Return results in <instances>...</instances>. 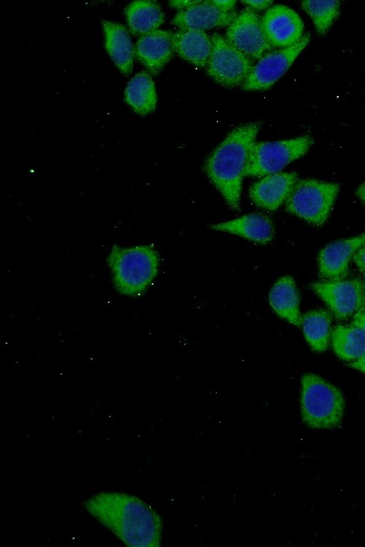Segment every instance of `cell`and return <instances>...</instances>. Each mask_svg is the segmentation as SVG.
<instances>
[{"instance_id": "1", "label": "cell", "mask_w": 365, "mask_h": 547, "mask_svg": "<svg viewBox=\"0 0 365 547\" xmlns=\"http://www.w3.org/2000/svg\"><path fill=\"white\" fill-rule=\"evenodd\" d=\"M85 510L130 547H157L162 538L159 514L140 498L120 491L96 493L83 503Z\"/></svg>"}, {"instance_id": "2", "label": "cell", "mask_w": 365, "mask_h": 547, "mask_svg": "<svg viewBox=\"0 0 365 547\" xmlns=\"http://www.w3.org/2000/svg\"><path fill=\"white\" fill-rule=\"evenodd\" d=\"M261 125L255 121L234 128L205 163L207 177L233 210L240 208L244 170Z\"/></svg>"}, {"instance_id": "3", "label": "cell", "mask_w": 365, "mask_h": 547, "mask_svg": "<svg viewBox=\"0 0 365 547\" xmlns=\"http://www.w3.org/2000/svg\"><path fill=\"white\" fill-rule=\"evenodd\" d=\"M116 289L122 294L137 296L155 278L159 265L158 252L150 246H114L108 258Z\"/></svg>"}, {"instance_id": "4", "label": "cell", "mask_w": 365, "mask_h": 547, "mask_svg": "<svg viewBox=\"0 0 365 547\" xmlns=\"http://www.w3.org/2000/svg\"><path fill=\"white\" fill-rule=\"evenodd\" d=\"M301 414L304 424L314 429H333L342 420L345 402L341 390L313 373L301 379Z\"/></svg>"}, {"instance_id": "5", "label": "cell", "mask_w": 365, "mask_h": 547, "mask_svg": "<svg viewBox=\"0 0 365 547\" xmlns=\"http://www.w3.org/2000/svg\"><path fill=\"white\" fill-rule=\"evenodd\" d=\"M339 184L314 179L297 180L286 200L287 210L315 226L327 220Z\"/></svg>"}, {"instance_id": "6", "label": "cell", "mask_w": 365, "mask_h": 547, "mask_svg": "<svg viewBox=\"0 0 365 547\" xmlns=\"http://www.w3.org/2000/svg\"><path fill=\"white\" fill-rule=\"evenodd\" d=\"M309 135L292 139L255 142L243 176L262 177L278 173L292 161L301 157L313 145Z\"/></svg>"}, {"instance_id": "7", "label": "cell", "mask_w": 365, "mask_h": 547, "mask_svg": "<svg viewBox=\"0 0 365 547\" xmlns=\"http://www.w3.org/2000/svg\"><path fill=\"white\" fill-rule=\"evenodd\" d=\"M210 38L212 51L206 65L207 74L224 87L242 86L255 66L253 60L219 33H214Z\"/></svg>"}, {"instance_id": "8", "label": "cell", "mask_w": 365, "mask_h": 547, "mask_svg": "<svg viewBox=\"0 0 365 547\" xmlns=\"http://www.w3.org/2000/svg\"><path fill=\"white\" fill-rule=\"evenodd\" d=\"M309 41L310 34L307 33L294 45L272 51L264 56L253 66L241 88L245 91L270 88L284 75Z\"/></svg>"}, {"instance_id": "9", "label": "cell", "mask_w": 365, "mask_h": 547, "mask_svg": "<svg viewBox=\"0 0 365 547\" xmlns=\"http://www.w3.org/2000/svg\"><path fill=\"white\" fill-rule=\"evenodd\" d=\"M310 287L339 320L365 308V286L359 279L322 281L312 283Z\"/></svg>"}, {"instance_id": "10", "label": "cell", "mask_w": 365, "mask_h": 547, "mask_svg": "<svg viewBox=\"0 0 365 547\" xmlns=\"http://www.w3.org/2000/svg\"><path fill=\"white\" fill-rule=\"evenodd\" d=\"M225 39L252 60H259L274 49L266 37L259 15L247 6L229 25Z\"/></svg>"}, {"instance_id": "11", "label": "cell", "mask_w": 365, "mask_h": 547, "mask_svg": "<svg viewBox=\"0 0 365 547\" xmlns=\"http://www.w3.org/2000/svg\"><path fill=\"white\" fill-rule=\"evenodd\" d=\"M263 30L269 43L284 48L294 45L303 36L304 24L298 14L282 4L269 8L261 18Z\"/></svg>"}, {"instance_id": "12", "label": "cell", "mask_w": 365, "mask_h": 547, "mask_svg": "<svg viewBox=\"0 0 365 547\" xmlns=\"http://www.w3.org/2000/svg\"><path fill=\"white\" fill-rule=\"evenodd\" d=\"M364 246H365V232L327 244L318 255L320 278L324 281L345 279L349 274V264L351 258Z\"/></svg>"}, {"instance_id": "13", "label": "cell", "mask_w": 365, "mask_h": 547, "mask_svg": "<svg viewBox=\"0 0 365 547\" xmlns=\"http://www.w3.org/2000/svg\"><path fill=\"white\" fill-rule=\"evenodd\" d=\"M238 14L226 11L213 1H197L186 9L179 10L171 24L180 28L207 30L230 25Z\"/></svg>"}, {"instance_id": "14", "label": "cell", "mask_w": 365, "mask_h": 547, "mask_svg": "<svg viewBox=\"0 0 365 547\" xmlns=\"http://www.w3.org/2000/svg\"><path fill=\"white\" fill-rule=\"evenodd\" d=\"M297 180V174L294 172L267 175L250 187V197L258 207L276 210L287 200Z\"/></svg>"}, {"instance_id": "15", "label": "cell", "mask_w": 365, "mask_h": 547, "mask_svg": "<svg viewBox=\"0 0 365 547\" xmlns=\"http://www.w3.org/2000/svg\"><path fill=\"white\" fill-rule=\"evenodd\" d=\"M173 36L170 31L155 30L139 38L136 56L151 73H159L171 58L174 52Z\"/></svg>"}, {"instance_id": "16", "label": "cell", "mask_w": 365, "mask_h": 547, "mask_svg": "<svg viewBox=\"0 0 365 547\" xmlns=\"http://www.w3.org/2000/svg\"><path fill=\"white\" fill-rule=\"evenodd\" d=\"M173 49L177 54L188 63L205 67L212 51L210 37L201 30L180 28L173 33Z\"/></svg>"}, {"instance_id": "17", "label": "cell", "mask_w": 365, "mask_h": 547, "mask_svg": "<svg viewBox=\"0 0 365 547\" xmlns=\"http://www.w3.org/2000/svg\"><path fill=\"white\" fill-rule=\"evenodd\" d=\"M211 227L263 244L272 241L274 233L272 220L261 213L246 214L229 222L212 224Z\"/></svg>"}, {"instance_id": "18", "label": "cell", "mask_w": 365, "mask_h": 547, "mask_svg": "<svg viewBox=\"0 0 365 547\" xmlns=\"http://www.w3.org/2000/svg\"><path fill=\"white\" fill-rule=\"evenodd\" d=\"M102 25L108 53L120 72L128 75L132 71L135 51L127 29L109 21H102Z\"/></svg>"}, {"instance_id": "19", "label": "cell", "mask_w": 365, "mask_h": 547, "mask_svg": "<svg viewBox=\"0 0 365 547\" xmlns=\"http://www.w3.org/2000/svg\"><path fill=\"white\" fill-rule=\"evenodd\" d=\"M269 301L278 316L294 325H301L299 295L291 276H284L278 279L271 288Z\"/></svg>"}, {"instance_id": "20", "label": "cell", "mask_w": 365, "mask_h": 547, "mask_svg": "<svg viewBox=\"0 0 365 547\" xmlns=\"http://www.w3.org/2000/svg\"><path fill=\"white\" fill-rule=\"evenodd\" d=\"M130 31L134 34L145 35L155 30L163 23L164 14L159 4L151 1H135L125 9Z\"/></svg>"}, {"instance_id": "21", "label": "cell", "mask_w": 365, "mask_h": 547, "mask_svg": "<svg viewBox=\"0 0 365 547\" xmlns=\"http://www.w3.org/2000/svg\"><path fill=\"white\" fill-rule=\"evenodd\" d=\"M125 100L140 115H145L155 110L157 95L148 72L141 71L130 79L125 90Z\"/></svg>"}, {"instance_id": "22", "label": "cell", "mask_w": 365, "mask_h": 547, "mask_svg": "<svg viewBox=\"0 0 365 547\" xmlns=\"http://www.w3.org/2000/svg\"><path fill=\"white\" fill-rule=\"evenodd\" d=\"M331 322V315L324 309L309 311L302 317L301 325L304 337L314 350L323 352L328 348Z\"/></svg>"}, {"instance_id": "23", "label": "cell", "mask_w": 365, "mask_h": 547, "mask_svg": "<svg viewBox=\"0 0 365 547\" xmlns=\"http://www.w3.org/2000/svg\"><path fill=\"white\" fill-rule=\"evenodd\" d=\"M335 353L345 360H356L365 353V333L351 325H337L331 332Z\"/></svg>"}, {"instance_id": "24", "label": "cell", "mask_w": 365, "mask_h": 547, "mask_svg": "<svg viewBox=\"0 0 365 547\" xmlns=\"http://www.w3.org/2000/svg\"><path fill=\"white\" fill-rule=\"evenodd\" d=\"M302 8L312 19L317 31L325 34L340 13L339 1H304Z\"/></svg>"}, {"instance_id": "25", "label": "cell", "mask_w": 365, "mask_h": 547, "mask_svg": "<svg viewBox=\"0 0 365 547\" xmlns=\"http://www.w3.org/2000/svg\"><path fill=\"white\" fill-rule=\"evenodd\" d=\"M352 258L359 270L365 273V246L359 249Z\"/></svg>"}, {"instance_id": "26", "label": "cell", "mask_w": 365, "mask_h": 547, "mask_svg": "<svg viewBox=\"0 0 365 547\" xmlns=\"http://www.w3.org/2000/svg\"><path fill=\"white\" fill-rule=\"evenodd\" d=\"M242 4H245L247 7H249L255 11L263 10L268 8L272 4V1H242Z\"/></svg>"}, {"instance_id": "27", "label": "cell", "mask_w": 365, "mask_h": 547, "mask_svg": "<svg viewBox=\"0 0 365 547\" xmlns=\"http://www.w3.org/2000/svg\"><path fill=\"white\" fill-rule=\"evenodd\" d=\"M352 325L360 328L365 333V308L354 316Z\"/></svg>"}, {"instance_id": "28", "label": "cell", "mask_w": 365, "mask_h": 547, "mask_svg": "<svg viewBox=\"0 0 365 547\" xmlns=\"http://www.w3.org/2000/svg\"><path fill=\"white\" fill-rule=\"evenodd\" d=\"M196 1H169V4L171 7L182 10L194 4Z\"/></svg>"}, {"instance_id": "29", "label": "cell", "mask_w": 365, "mask_h": 547, "mask_svg": "<svg viewBox=\"0 0 365 547\" xmlns=\"http://www.w3.org/2000/svg\"><path fill=\"white\" fill-rule=\"evenodd\" d=\"M214 3L226 11H233L236 1H213Z\"/></svg>"}, {"instance_id": "30", "label": "cell", "mask_w": 365, "mask_h": 547, "mask_svg": "<svg viewBox=\"0 0 365 547\" xmlns=\"http://www.w3.org/2000/svg\"><path fill=\"white\" fill-rule=\"evenodd\" d=\"M352 368L365 373V353L350 365Z\"/></svg>"}, {"instance_id": "31", "label": "cell", "mask_w": 365, "mask_h": 547, "mask_svg": "<svg viewBox=\"0 0 365 547\" xmlns=\"http://www.w3.org/2000/svg\"><path fill=\"white\" fill-rule=\"evenodd\" d=\"M356 194L365 204V182L361 183L357 187Z\"/></svg>"}, {"instance_id": "32", "label": "cell", "mask_w": 365, "mask_h": 547, "mask_svg": "<svg viewBox=\"0 0 365 547\" xmlns=\"http://www.w3.org/2000/svg\"><path fill=\"white\" fill-rule=\"evenodd\" d=\"M364 283V286H365V282Z\"/></svg>"}]
</instances>
